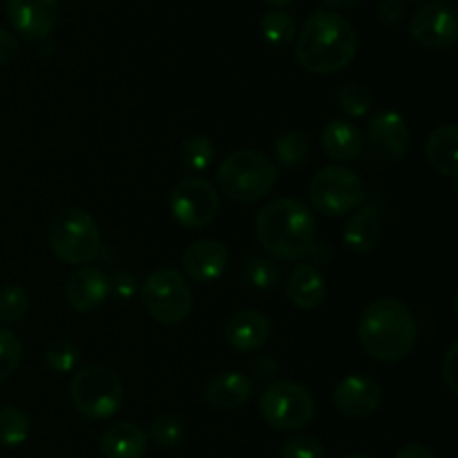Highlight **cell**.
<instances>
[{
  "instance_id": "1",
  "label": "cell",
  "mask_w": 458,
  "mask_h": 458,
  "mask_svg": "<svg viewBox=\"0 0 458 458\" xmlns=\"http://www.w3.org/2000/svg\"><path fill=\"white\" fill-rule=\"evenodd\" d=\"M358 54V31L338 12L318 9L300 30L295 61L309 74L334 76L347 70Z\"/></svg>"
},
{
  "instance_id": "2",
  "label": "cell",
  "mask_w": 458,
  "mask_h": 458,
  "mask_svg": "<svg viewBox=\"0 0 458 458\" xmlns=\"http://www.w3.org/2000/svg\"><path fill=\"white\" fill-rule=\"evenodd\" d=\"M259 246L282 262H298L318 244V222L307 204L280 197L262 206L253 222Z\"/></svg>"
},
{
  "instance_id": "3",
  "label": "cell",
  "mask_w": 458,
  "mask_h": 458,
  "mask_svg": "<svg viewBox=\"0 0 458 458\" xmlns=\"http://www.w3.org/2000/svg\"><path fill=\"white\" fill-rule=\"evenodd\" d=\"M358 340L374 360L394 365L414 352L419 343V322L403 300L378 298L362 311Z\"/></svg>"
},
{
  "instance_id": "4",
  "label": "cell",
  "mask_w": 458,
  "mask_h": 458,
  "mask_svg": "<svg viewBox=\"0 0 458 458\" xmlns=\"http://www.w3.org/2000/svg\"><path fill=\"white\" fill-rule=\"evenodd\" d=\"M217 183L224 195L237 204H255L273 192L277 165L259 150H235L219 164Z\"/></svg>"
},
{
  "instance_id": "5",
  "label": "cell",
  "mask_w": 458,
  "mask_h": 458,
  "mask_svg": "<svg viewBox=\"0 0 458 458\" xmlns=\"http://www.w3.org/2000/svg\"><path fill=\"white\" fill-rule=\"evenodd\" d=\"M47 242L52 253L70 267H85L101 253V231L83 208H65L54 215Z\"/></svg>"
},
{
  "instance_id": "6",
  "label": "cell",
  "mask_w": 458,
  "mask_h": 458,
  "mask_svg": "<svg viewBox=\"0 0 458 458\" xmlns=\"http://www.w3.org/2000/svg\"><path fill=\"white\" fill-rule=\"evenodd\" d=\"M72 405L89 420H107L123 405V380L101 365L81 367L70 383Z\"/></svg>"
},
{
  "instance_id": "7",
  "label": "cell",
  "mask_w": 458,
  "mask_h": 458,
  "mask_svg": "<svg viewBox=\"0 0 458 458\" xmlns=\"http://www.w3.org/2000/svg\"><path fill=\"white\" fill-rule=\"evenodd\" d=\"M309 199L318 213L327 217H343L360 208L367 199V188L360 174L343 164H331L318 170L309 182Z\"/></svg>"
},
{
  "instance_id": "8",
  "label": "cell",
  "mask_w": 458,
  "mask_h": 458,
  "mask_svg": "<svg viewBox=\"0 0 458 458\" xmlns=\"http://www.w3.org/2000/svg\"><path fill=\"white\" fill-rule=\"evenodd\" d=\"M259 414L277 432H298L316 419V398L295 380H273L259 398Z\"/></svg>"
},
{
  "instance_id": "9",
  "label": "cell",
  "mask_w": 458,
  "mask_h": 458,
  "mask_svg": "<svg viewBox=\"0 0 458 458\" xmlns=\"http://www.w3.org/2000/svg\"><path fill=\"white\" fill-rule=\"evenodd\" d=\"M141 302L159 325H182L192 311V291L174 268H157L143 280Z\"/></svg>"
},
{
  "instance_id": "10",
  "label": "cell",
  "mask_w": 458,
  "mask_h": 458,
  "mask_svg": "<svg viewBox=\"0 0 458 458\" xmlns=\"http://www.w3.org/2000/svg\"><path fill=\"white\" fill-rule=\"evenodd\" d=\"M222 208L219 192L208 179L186 177L170 192V215L179 226L201 231L210 226Z\"/></svg>"
},
{
  "instance_id": "11",
  "label": "cell",
  "mask_w": 458,
  "mask_h": 458,
  "mask_svg": "<svg viewBox=\"0 0 458 458\" xmlns=\"http://www.w3.org/2000/svg\"><path fill=\"white\" fill-rule=\"evenodd\" d=\"M367 146L371 155L385 165L401 164L411 146L410 123L396 110H378L367 123Z\"/></svg>"
},
{
  "instance_id": "12",
  "label": "cell",
  "mask_w": 458,
  "mask_h": 458,
  "mask_svg": "<svg viewBox=\"0 0 458 458\" xmlns=\"http://www.w3.org/2000/svg\"><path fill=\"white\" fill-rule=\"evenodd\" d=\"M410 34L420 47L447 49L458 38V12L450 0H428L414 12Z\"/></svg>"
},
{
  "instance_id": "13",
  "label": "cell",
  "mask_w": 458,
  "mask_h": 458,
  "mask_svg": "<svg viewBox=\"0 0 458 458\" xmlns=\"http://www.w3.org/2000/svg\"><path fill=\"white\" fill-rule=\"evenodd\" d=\"M7 18L13 31L30 43L45 40L58 25V0H7Z\"/></svg>"
},
{
  "instance_id": "14",
  "label": "cell",
  "mask_w": 458,
  "mask_h": 458,
  "mask_svg": "<svg viewBox=\"0 0 458 458\" xmlns=\"http://www.w3.org/2000/svg\"><path fill=\"white\" fill-rule=\"evenodd\" d=\"M334 407L347 419H369L383 405V387L378 380L362 374H352L334 389Z\"/></svg>"
},
{
  "instance_id": "15",
  "label": "cell",
  "mask_w": 458,
  "mask_h": 458,
  "mask_svg": "<svg viewBox=\"0 0 458 458\" xmlns=\"http://www.w3.org/2000/svg\"><path fill=\"white\" fill-rule=\"evenodd\" d=\"M228 249L219 240L213 237H204L197 240L183 250L182 255V268L183 277L197 282V284H210V282L219 280L228 267Z\"/></svg>"
},
{
  "instance_id": "16",
  "label": "cell",
  "mask_w": 458,
  "mask_h": 458,
  "mask_svg": "<svg viewBox=\"0 0 458 458\" xmlns=\"http://www.w3.org/2000/svg\"><path fill=\"white\" fill-rule=\"evenodd\" d=\"M63 293L76 313L97 311L110 298V276L97 267H79L67 277Z\"/></svg>"
},
{
  "instance_id": "17",
  "label": "cell",
  "mask_w": 458,
  "mask_h": 458,
  "mask_svg": "<svg viewBox=\"0 0 458 458\" xmlns=\"http://www.w3.org/2000/svg\"><path fill=\"white\" fill-rule=\"evenodd\" d=\"M273 327L262 311L244 309L226 322L224 338L228 347L240 353H255L271 340Z\"/></svg>"
},
{
  "instance_id": "18",
  "label": "cell",
  "mask_w": 458,
  "mask_h": 458,
  "mask_svg": "<svg viewBox=\"0 0 458 458\" xmlns=\"http://www.w3.org/2000/svg\"><path fill=\"white\" fill-rule=\"evenodd\" d=\"M253 380L242 371H222L204 387V401L217 411H233L253 398Z\"/></svg>"
},
{
  "instance_id": "19",
  "label": "cell",
  "mask_w": 458,
  "mask_h": 458,
  "mask_svg": "<svg viewBox=\"0 0 458 458\" xmlns=\"http://www.w3.org/2000/svg\"><path fill=\"white\" fill-rule=\"evenodd\" d=\"M380 235H383V206L362 204L349 215L343 240L353 253L367 255L378 246Z\"/></svg>"
},
{
  "instance_id": "20",
  "label": "cell",
  "mask_w": 458,
  "mask_h": 458,
  "mask_svg": "<svg viewBox=\"0 0 458 458\" xmlns=\"http://www.w3.org/2000/svg\"><path fill=\"white\" fill-rule=\"evenodd\" d=\"M148 437L137 423L119 420L103 429L98 450L106 458H143L148 452Z\"/></svg>"
},
{
  "instance_id": "21",
  "label": "cell",
  "mask_w": 458,
  "mask_h": 458,
  "mask_svg": "<svg viewBox=\"0 0 458 458\" xmlns=\"http://www.w3.org/2000/svg\"><path fill=\"white\" fill-rule=\"evenodd\" d=\"M320 143L329 159L338 161V164H349V161H356L362 155L365 137L352 121L334 119L322 130Z\"/></svg>"
},
{
  "instance_id": "22",
  "label": "cell",
  "mask_w": 458,
  "mask_h": 458,
  "mask_svg": "<svg viewBox=\"0 0 458 458\" xmlns=\"http://www.w3.org/2000/svg\"><path fill=\"white\" fill-rule=\"evenodd\" d=\"M286 295L298 309L311 311L327 298V280L313 264H298L286 280Z\"/></svg>"
},
{
  "instance_id": "23",
  "label": "cell",
  "mask_w": 458,
  "mask_h": 458,
  "mask_svg": "<svg viewBox=\"0 0 458 458\" xmlns=\"http://www.w3.org/2000/svg\"><path fill=\"white\" fill-rule=\"evenodd\" d=\"M425 155L429 165L447 179L458 177V128L456 123H445L434 130L425 143Z\"/></svg>"
},
{
  "instance_id": "24",
  "label": "cell",
  "mask_w": 458,
  "mask_h": 458,
  "mask_svg": "<svg viewBox=\"0 0 458 458\" xmlns=\"http://www.w3.org/2000/svg\"><path fill=\"white\" fill-rule=\"evenodd\" d=\"M259 31H262V38L273 47H286L298 36L293 16L284 9H268L259 21Z\"/></svg>"
},
{
  "instance_id": "25",
  "label": "cell",
  "mask_w": 458,
  "mask_h": 458,
  "mask_svg": "<svg viewBox=\"0 0 458 458\" xmlns=\"http://www.w3.org/2000/svg\"><path fill=\"white\" fill-rule=\"evenodd\" d=\"M31 420L21 407L7 405L0 407V445L21 447L30 438Z\"/></svg>"
},
{
  "instance_id": "26",
  "label": "cell",
  "mask_w": 458,
  "mask_h": 458,
  "mask_svg": "<svg viewBox=\"0 0 458 458\" xmlns=\"http://www.w3.org/2000/svg\"><path fill=\"white\" fill-rule=\"evenodd\" d=\"M179 159L186 173L199 174L204 170L210 168L215 159V146L208 137L204 134H195V137H188L186 141L179 148Z\"/></svg>"
},
{
  "instance_id": "27",
  "label": "cell",
  "mask_w": 458,
  "mask_h": 458,
  "mask_svg": "<svg viewBox=\"0 0 458 458\" xmlns=\"http://www.w3.org/2000/svg\"><path fill=\"white\" fill-rule=\"evenodd\" d=\"M276 159L277 164L284 165V168H298L304 161L309 159V152H311V143H309L307 134L302 132H284L276 139Z\"/></svg>"
},
{
  "instance_id": "28",
  "label": "cell",
  "mask_w": 458,
  "mask_h": 458,
  "mask_svg": "<svg viewBox=\"0 0 458 458\" xmlns=\"http://www.w3.org/2000/svg\"><path fill=\"white\" fill-rule=\"evenodd\" d=\"M242 276L246 284L255 291H271L282 280L280 267L268 258H249L242 267Z\"/></svg>"
},
{
  "instance_id": "29",
  "label": "cell",
  "mask_w": 458,
  "mask_h": 458,
  "mask_svg": "<svg viewBox=\"0 0 458 458\" xmlns=\"http://www.w3.org/2000/svg\"><path fill=\"white\" fill-rule=\"evenodd\" d=\"M148 443H152L159 450H173L186 438V423L173 414H164L152 420L150 432L146 434Z\"/></svg>"
},
{
  "instance_id": "30",
  "label": "cell",
  "mask_w": 458,
  "mask_h": 458,
  "mask_svg": "<svg viewBox=\"0 0 458 458\" xmlns=\"http://www.w3.org/2000/svg\"><path fill=\"white\" fill-rule=\"evenodd\" d=\"M335 101H338L340 110L344 114L353 116V119H362L371 112L374 107V97H371L369 89L362 83H356V81H349V83L340 85L338 94H335Z\"/></svg>"
},
{
  "instance_id": "31",
  "label": "cell",
  "mask_w": 458,
  "mask_h": 458,
  "mask_svg": "<svg viewBox=\"0 0 458 458\" xmlns=\"http://www.w3.org/2000/svg\"><path fill=\"white\" fill-rule=\"evenodd\" d=\"M81 360V352L72 340L54 338L49 340L43 352V362L54 374H70L76 369Z\"/></svg>"
},
{
  "instance_id": "32",
  "label": "cell",
  "mask_w": 458,
  "mask_h": 458,
  "mask_svg": "<svg viewBox=\"0 0 458 458\" xmlns=\"http://www.w3.org/2000/svg\"><path fill=\"white\" fill-rule=\"evenodd\" d=\"M30 311V293L22 286L9 284L0 289V322L16 325Z\"/></svg>"
},
{
  "instance_id": "33",
  "label": "cell",
  "mask_w": 458,
  "mask_h": 458,
  "mask_svg": "<svg viewBox=\"0 0 458 458\" xmlns=\"http://www.w3.org/2000/svg\"><path fill=\"white\" fill-rule=\"evenodd\" d=\"M22 362V344L9 329H0V383L12 378Z\"/></svg>"
},
{
  "instance_id": "34",
  "label": "cell",
  "mask_w": 458,
  "mask_h": 458,
  "mask_svg": "<svg viewBox=\"0 0 458 458\" xmlns=\"http://www.w3.org/2000/svg\"><path fill=\"white\" fill-rule=\"evenodd\" d=\"M282 458H327V447L318 441L316 437L309 434H298L291 437L289 441L282 445Z\"/></svg>"
},
{
  "instance_id": "35",
  "label": "cell",
  "mask_w": 458,
  "mask_h": 458,
  "mask_svg": "<svg viewBox=\"0 0 458 458\" xmlns=\"http://www.w3.org/2000/svg\"><path fill=\"white\" fill-rule=\"evenodd\" d=\"M139 282L132 273L128 271H116L110 276V295H114L119 302H128L134 298L139 289Z\"/></svg>"
},
{
  "instance_id": "36",
  "label": "cell",
  "mask_w": 458,
  "mask_h": 458,
  "mask_svg": "<svg viewBox=\"0 0 458 458\" xmlns=\"http://www.w3.org/2000/svg\"><path fill=\"white\" fill-rule=\"evenodd\" d=\"M376 16H378V21L383 25L396 27L405 21L407 7L403 0H380L378 9H376Z\"/></svg>"
},
{
  "instance_id": "37",
  "label": "cell",
  "mask_w": 458,
  "mask_h": 458,
  "mask_svg": "<svg viewBox=\"0 0 458 458\" xmlns=\"http://www.w3.org/2000/svg\"><path fill=\"white\" fill-rule=\"evenodd\" d=\"M456 360H458V344H452L445 353V360L441 365L443 380H445L447 389L452 394H458V383H456Z\"/></svg>"
},
{
  "instance_id": "38",
  "label": "cell",
  "mask_w": 458,
  "mask_h": 458,
  "mask_svg": "<svg viewBox=\"0 0 458 458\" xmlns=\"http://www.w3.org/2000/svg\"><path fill=\"white\" fill-rule=\"evenodd\" d=\"M18 52H21V43H18L16 36L0 27V65L12 63L18 56Z\"/></svg>"
},
{
  "instance_id": "39",
  "label": "cell",
  "mask_w": 458,
  "mask_h": 458,
  "mask_svg": "<svg viewBox=\"0 0 458 458\" xmlns=\"http://www.w3.org/2000/svg\"><path fill=\"white\" fill-rule=\"evenodd\" d=\"M253 369H255V376H258L259 380H268V378H273V376H276L277 362L273 360L271 356H259L258 360H255Z\"/></svg>"
},
{
  "instance_id": "40",
  "label": "cell",
  "mask_w": 458,
  "mask_h": 458,
  "mask_svg": "<svg viewBox=\"0 0 458 458\" xmlns=\"http://www.w3.org/2000/svg\"><path fill=\"white\" fill-rule=\"evenodd\" d=\"M396 458H437L428 445H420V443H410V445L401 447Z\"/></svg>"
},
{
  "instance_id": "41",
  "label": "cell",
  "mask_w": 458,
  "mask_h": 458,
  "mask_svg": "<svg viewBox=\"0 0 458 458\" xmlns=\"http://www.w3.org/2000/svg\"><path fill=\"white\" fill-rule=\"evenodd\" d=\"M325 3V9H331V12H335V9H353L358 7V4L362 3V0H322Z\"/></svg>"
},
{
  "instance_id": "42",
  "label": "cell",
  "mask_w": 458,
  "mask_h": 458,
  "mask_svg": "<svg viewBox=\"0 0 458 458\" xmlns=\"http://www.w3.org/2000/svg\"><path fill=\"white\" fill-rule=\"evenodd\" d=\"M264 3L271 4V7H276V9H280V7H284V4L293 3V0H264Z\"/></svg>"
},
{
  "instance_id": "43",
  "label": "cell",
  "mask_w": 458,
  "mask_h": 458,
  "mask_svg": "<svg viewBox=\"0 0 458 458\" xmlns=\"http://www.w3.org/2000/svg\"><path fill=\"white\" fill-rule=\"evenodd\" d=\"M343 458H371V456H367V454H347V456H343Z\"/></svg>"
},
{
  "instance_id": "44",
  "label": "cell",
  "mask_w": 458,
  "mask_h": 458,
  "mask_svg": "<svg viewBox=\"0 0 458 458\" xmlns=\"http://www.w3.org/2000/svg\"><path fill=\"white\" fill-rule=\"evenodd\" d=\"M411 3H428V0H411Z\"/></svg>"
}]
</instances>
